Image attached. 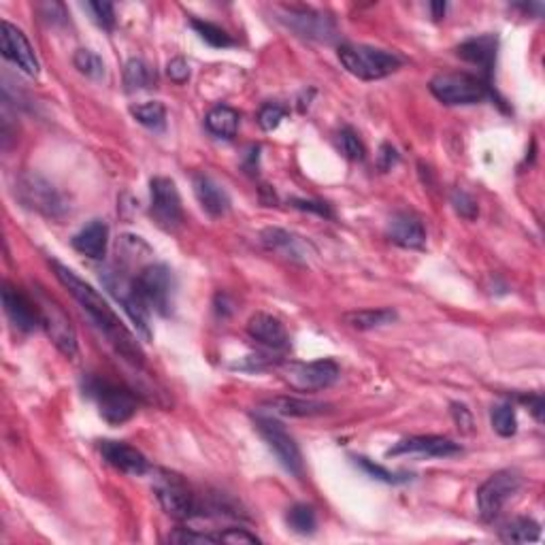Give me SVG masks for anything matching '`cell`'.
Listing matches in <instances>:
<instances>
[{
    "label": "cell",
    "instance_id": "1",
    "mask_svg": "<svg viewBox=\"0 0 545 545\" xmlns=\"http://www.w3.org/2000/svg\"><path fill=\"white\" fill-rule=\"evenodd\" d=\"M51 267H54L56 278L60 279V284L67 288L70 294H73V299L83 307V309L88 311V316L94 320V324L99 326L102 332H105V337L111 341L113 348L118 350V354L124 356L128 362L139 364L141 367V364L145 362L143 350H141L137 339L132 337V332L128 330L124 324H121L118 313L109 307L107 300L102 299L92 286L86 284L79 275H77L75 271H70L68 267L60 265L58 260L51 262Z\"/></svg>",
    "mask_w": 545,
    "mask_h": 545
},
{
    "label": "cell",
    "instance_id": "2",
    "mask_svg": "<svg viewBox=\"0 0 545 545\" xmlns=\"http://www.w3.org/2000/svg\"><path fill=\"white\" fill-rule=\"evenodd\" d=\"M339 60L351 75L362 81H377L396 73L403 60L393 51L375 49L369 45H343L339 47Z\"/></svg>",
    "mask_w": 545,
    "mask_h": 545
},
{
    "label": "cell",
    "instance_id": "3",
    "mask_svg": "<svg viewBox=\"0 0 545 545\" xmlns=\"http://www.w3.org/2000/svg\"><path fill=\"white\" fill-rule=\"evenodd\" d=\"M431 92L447 107L476 105L488 96V86L469 73H439L431 79Z\"/></svg>",
    "mask_w": 545,
    "mask_h": 545
},
{
    "label": "cell",
    "instance_id": "4",
    "mask_svg": "<svg viewBox=\"0 0 545 545\" xmlns=\"http://www.w3.org/2000/svg\"><path fill=\"white\" fill-rule=\"evenodd\" d=\"M102 284L109 292L113 294L115 300H120L124 311L131 318V322L134 324V329L145 341H152V324H150V307L143 299L139 297L137 288H134V279H126L120 271H109L102 273Z\"/></svg>",
    "mask_w": 545,
    "mask_h": 545
},
{
    "label": "cell",
    "instance_id": "5",
    "mask_svg": "<svg viewBox=\"0 0 545 545\" xmlns=\"http://www.w3.org/2000/svg\"><path fill=\"white\" fill-rule=\"evenodd\" d=\"M256 428H258L260 437L267 441V445L271 447V452L278 456L281 466L292 476L303 477L305 473V463L303 454H300V447L297 441L290 437V433L286 431L284 424H279L275 418H268V415H256Z\"/></svg>",
    "mask_w": 545,
    "mask_h": 545
},
{
    "label": "cell",
    "instance_id": "6",
    "mask_svg": "<svg viewBox=\"0 0 545 545\" xmlns=\"http://www.w3.org/2000/svg\"><path fill=\"white\" fill-rule=\"evenodd\" d=\"M278 19L294 35L309 38V41L330 43L337 38L335 19L320 11L305 9V6H284L278 11Z\"/></svg>",
    "mask_w": 545,
    "mask_h": 545
},
{
    "label": "cell",
    "instance_id": "7",
    "mask_svg": "<svg viewBox=\"0 0 545 545\" xmlns=\"http://www.w3.org/2000/svg\"><path fill=\"white\" fill-rule=\"evenodd\" d=\"M522 477L516 471H497L477 490V511L484 522L497 520L509 498L520 490Z\"/></svg>",
    "mask_w": 545,
    "mask_h": 545
},
{
    "label": "cell",
    "instance_id": "8",
    "mask_svg": "<svg viewBox=\"0 0 545 545\" xmlns=\"http://www.w3.org/2000/svg\"><path fill=\"white\" fill-rule=\"evenodd\" d=\"M88 393L92 399L99 403V412L102 420L109 424H124L137 414V399L128 390L115 386L105 380H89Z\"/></svg>",
    "mask_w": 545,
    "mask_h": 545
},
{
    "label": "cell",
    "instance_id": "9",
    "mask_svg": "<svg viewBox=\"0 0 545 545\" xmlns=\"http://www.w3.org/2000/svg\"><path fill=\"white\" fill-rule=\"evenodd\" d=\"M284 380L299 393H316L330 388L339 380L341 369L330 358H320L316 362H290L284 367Z\"/></svg>",
    "mask_w": 545,
    "mask_h": 545
},
{
    "label": "cell",
    "instance_id": "10",
    "mask_svg": "<svg viewBox=\"0 0 545 545\" xmlns=\"http://www.w3.org/2000/svg\"><path fill=\"white\" fill-rule=\"evenodd\" d=\"M134 288L150 309L160 313V316H169L173 297V273L169 267L160 265V262L143 267L134 278Z\"/></svg>",
    "mask_w": 545,
    "mask_h": 545
},
{
    "label": "cell",
    "instance_id": "11",
    "mask_svg": "<svg viewBox=\"0 0 545 545\" xmlns=\"http://www.w3.org/2000/svg\"><path fill=\"white\" fill-rule=\"evenodd\" d=\"M17 192L24 204H28L30 209H37L38 214L54 217V220H60L68 211V204L64 201L60 192L38 175L24 177L22 182H19Z\"/></svg>",
    "mask_w": 545,
    "mask_h": 545
},
{
    "label": "cell",
    "instance_id": "12",
    "mask_svg": "<svg viewBox=\"0 0 545 545\" xmlns=\"http://www.w3.org/2000/svg\"><path fill=\"white\" fill-rule=\"evenodd\" d=\"M156 497L162 509L175 520H192L201 516V501L192 495L182 479L175 476H166L156 484Z\"/></svg>",
    "mask_w": 545,
    "mask_h": 545
},
{
    "label": "cell",
    "instance_id": "13",
    "mask_svg": "<svg viewBox=\"0 0 545 545\" xmlns=\"http://www.w3.org/2000/svg\"><path fill=\"white\" fill-rule=\"evenodd\" d=\"M152 194V215L166 230H175L183 222L182 196L177 185L169 177H153L150 182Z\"/></svg>",
    "mask_w": 545,
    "mask_h": 545
},
{
    "label": "cell",
    "instance_id": "14",
    "mask_svg": "<svg viewBox=\"0 0 545 545\" xmlns=\"http://www.w3.org/2000/svg\"><path fill=\"white\" fill-rule=\"evenodd\" d=\"M37 307L38 316H41V326L49 335L51 341H54L56 348L68 358L77 356V335L73 326L68 322V318L64 316L62 307H58V303H54L49 297H45V294L38 297Z\"/></svg>",
    "mask_w": 545,
    "mask_h": 545
},
{
    "label": "cell",
    "instance_id": "15",
    "mask_svg": "<svg viewBox=\"0 0 545 545\" xmlns=\"http://www.w3.org/2000/svg\"><path fill=\"white\" fill-rule=\"evenodd\" d=\"M0 51L3 56L9 60L11 64L26 73L28 77H37L38 70H41V64H38L35 49L22 30L17 26H13L11 22L0 24Z\"/></svg>",
    "mask_w": 545,
    "mask_h": 545
},
{
    "label": "cell",
    "instance_id": "16",
    "mask_svg": "<svg viewBox=\"0 0 545 545\" xmlns=\"http://www.w3.org/2000/svg\"><path fill=\"white\" fill-rule=\"evenodd\" d=\"M463 452V447L447 437L437 435H418V437L403 439L390 447L386 456H426V458H450Z\"/></svg>",
    "mask_w": 545,
    "mask_h": 545
},
{
    "label": "cell",
    "instance_id": "17",
    "mask_svg": "<svg viewBox=\"0 0 545 545\" xmlns=\"http://www.w3.org/2000/svg\"><path fill=\"white\" fill-rule=\"evenodd\" d=\"M3 307L13 329H17L19 332H32L41 324L35 300H30L22 290L9 284L3 286Z\"/></svg>",
    "mask_w": 545,
    "mask_h": 545
},
{
    "label": "cell",
    "instance_id": "18",
    "mask_svg": "<svg viewBox=\"0 0 545 545\" xmlns=\"http://www.w3.org/2000/svg\"><path fill=\"white\" fill-rule=\"evenodd\" d=\"M100 454L113 469L128 473V476H143L150 469V463L143 454L124 441H100Z\"/></svg>",
    "mask_w": 545,
    "mask_h": 545
},
{
    "label": "cell",
    "instance_id": "19",
    "mask_svg": "<svg viewBox=\"0 0 545 545\" xmlns=\"http://www.w3.org/2000/svg\"><path fill=\"white\" fill-rule=\"evenodd\" d=\"M388 239L405 249H422L426 243V230L418 217L412 214H394L388 222Z\"/></svg>",
    "mask_w": 545,
    "mask_h": 545
},
{
    "label": "cell",
    "instance_id": "20",
    "mask_svg": "<svg viewBox=\"0 0 545 545\" xmlns=\"http://www.w3.org/2000/svg\"><path fill=\"white\" fill-rule=\"evenodd\" d=\"M247 332L249 337L271 350H286L290 345L286 326L281 324V320L268 316V313H256V316L249 318Z\"/></svg>",
    "mask_w": 545,
    "mask_h": 545
},
{
    "label": "cell",
    "instance_id": "21",
    "mask_svg": "<svg viewBox=\"0 0 545 545\" xmlns=\"http://www.w3.org/2000/svg\"><path fill=\"white\" fill-rule=\"evenodd\" d=\"M497 49H498V37L497 35H482V37L469 38V41L460 43L456 47V54L466 62L477 64V67L482 68L486 75H490L492 67H495V60H497Z\"/></svg>",
    "mask_w": 545,
    "mask_h": 545
},
{
    "label": "cell",
    "instance_id": "22",
    "mask_svg": "<svg viewBox=\"0 0 545 545\" xmlns=\"http://www.w3.org/2000/svg\"><path fill=\"white\" fill-rule=\"evenodd\" d=\"M73 247L77 252L92 260H102L109 246V226L102 220H92L73 236Z\"/></svg>",
    "mask_w": 545,
    "mask_h": 545
},
{
    "label": "cell",
    "instance_id": "23",
    "mask_svg": "<svg viewBox=\"0 0 545 545\" xmlns=\"http://www.w3.org/2000/svg\"><path fill=\"white\" fill-rule=\"evenodd\" d=\"M192 188H194V194L201 203V207L207 211L211 217H222L228 214L230 209V198L226 190L222 185H217L214 179L207 175H194L192 179Z\"/></svg>",
    "mask_w": 545,
    "mask_h": 545
},
{
    "label": "cell",
    "instance_id": "24",
    "mask_svg": "<svg viewBox=\"0 0 545 545\" xmlns=\"http://www.w3.org/2000/svg\"><path fill=\"white\" fill-rule=\"evenodd\" d=\"M262 407L271 414L290 415V418H311V415L329 412L326 403L299 399V396H275V399L262 403Z\"/></svg>",
    "mask_w": 545,
    "mask_h": 545
},
{
    "label": "cell",
    "instance_id": "25",
    "mask_svg": "<svg viewBox=\"0 0 545 545\" xmlns=\"http://www.w3.org/2000/svg\"><path fill=\"white\" fill-rule=\"evenodd\" d=\"M204 126L211 134L220 139H233L236 131H239V113L233 107L217 105L211 109L204 118Z\"/></svg>",
    "mask_w": 545,
    "mask_h": 545
},
{
    "label": "cell",
    "instance_id": "26",
    "mask_svg": "<svg viewBox=\"0 0 545 545\" xmlns=\"http://www.w3.org/2000/svg\"><path fill=\"white\" fill-rule=\"evenodd\" d=\"M343 320L356 330H373L380 329V326L393 324L396 320V311L388 309V307H382V309H356L345 313Z\"/></svg>",
    "mask_w": 545,
    "mask_h": 545
},
{
    "label": "cell",
    "instance_id": "27",
    "mask_svg": "<svg viewBox=\"0 0 545 545\" xmlns=\"http://www.w3.org/2000/svg\"><path fill=\"white\" fill-rule=\"evenodd\" d=\"M505 543H533L541 540V527L530 518H514L498 530Z\"/></svg>",
    "mask_w": 545,
    "mask_h": 545
},
{
    "label": "cell",
    "instance_id": "28",
    "mask_svg": "<svg viewBox=\"0 0 545 545\" xmlns=\"http://www.w3.org/2000/svg\"><path fill=\"white\" fill-rule=\"evenodd\" d=\"M262 243H265L271 252H278L281 256H286V258H292V260L303 258V246H300V241L290 233H286V230H279V228L265 230V233H262Z\"/></svg>",
    "mask_w": 545,
    "mask_h": 545
},
{
    "label": "cell",
    "instance_id": "29",
    "mask_svg": "<svg viewBox=\"0 0 545 545\" xmlns=\"http://www.w3.org/2000/svg\"><path fill=\"white\" fill-rule=\"evenodd\" d=\"M156 83V73L150 64H145L139 58L126 62L124 67V86L128 92H139V89H150Z\"/></svg>",
    "mask_w": 545,
    "mask_h": 545
},
{
    "label": "cell",
    "instance_id": "30",
    "mask_svg": "<svg viewBox=\"0 0 545 545\" xmlns=\"http://www.w3.org/2000/svg\"><path fill=\"white\" fill-rule=\"evenodd\" d=\"M131 113L141 126L150 128L153 132H162L166 128V107L162 102L150 100V102H141V105H132Z\"/></svg>",
    "mask_w": 545,
    "mask_h": 545
},
{
    "label": "cell",
    "instance_id": "31",
    "mask_svg": "<svg viewBox=\"0 0 545 545\" xmlns=\"http://www.w3.org/2000/svg\"><path fill=\"white\" fill-rule=\"evenodd\" d=\"M286 520H288V524H290V529L294 530V533H299V535L316 533L318 516H316V509H313L311 505H305V503L294 505V508L288 511Z\"/></svg>",
    "mask_w": 545,
    "mask_h": 545
},
{
    "label": "cell",
    "instance_id": "32",
    "mask_svg": "<svg viewBox=\"0 0 545 545\" xmlns=\"http://www.w3.org/2000/svg\"><path fill=\"white\" fill-rule=\"evenodd\" d=\"M490 422H492V428H495L497 435H501V437H514L518 431L516 409H514V405H509V403H503V405L492 407Z\"/></svg>",
    "mask_w": 545,
    "mask_h": 545
},
{
    "label": "cell",
    "instance_id": "33",
    "mask_svg": "<svg viewBox=\"0 0 545 545\" xmlns=\"http://www.w3.org/2000/svg\"><path fill=\"white\" fill-rule=\"evenodd\" d=\"M73 64L81 75L89 77V79L99 81L105 77V62H102L100 56L94 54L92 49H77L73 56Z\"/></svg>",
    "mask_w": 545,
    "mask_h": 545
},
{
    "label": "cell",
    "instance_id": "34",
    "mask_svg": "<svg viewBox=\"0 0 545 545\" xmlns=\"http://www.w3.org/2000/svg\"><path fill=\"white\" fill-rule=\"evenodd\" d=\"M190 24H192V28L198 32V37H201L204 43H209L211 47L222 49V47H230V45L235 43L233 38H230L228 32L222 30L220 26H215L211 22H203V19H192Z\"/></svg>",
    "mask_w": 545,
    "mask_h": 545
},
{
    "label": "cell",
    "instance_id": "35",
    "mask_svg": "<svg viewBox=\"0 0 545 545\" xmlns=\"http://www.w3.org/2000/svg\"><path fill=\"white\" fill-rule=\"evenodd\" d=\"M354 460H356V465L361 466V469L364 473H367L369 477L377 479V482H383V484H403V482H407L409 477H412V476H407V473H393V471L383 469V466L375 465L373 460H369V458H364V456L354 458Z\"/></svg>",
    "mask_w": 545,
    "mask_h": 545
},
{
    "label": "cell",
    "instance_id": "36",
    "mask_svg": "<svg viewBox=\"0 0 545 545\" xmlns=\"http://www.w3.org/2000/svg\"><path fill=\"white\" fill-rule=\"evenodd\" d=\"M339 147H341V152L350 160H364V156H367L362 141L358 139V134L351 131V128H343V131L339 132Z\"/></svg>",
    "mask_w": 545,
    "mask_h": 545
},
{
    "label": "cell",
    "instance_id": "37",
    "mask_svg": "<svg viewBox=\"0 0 545 545\" xmlns=\"http://www.w3.org/2000/svg\"><path fill=\"white\" fill-rule=\"evenodd\" d=\"M452 207L460 217H465V220H476L479 214L476 198H473L469 192H465L460 188L452 192Z\"/></svg>",
    "mask_w": 545,
    "mask_h": 545
},
{
    "label": "cell",
    "instance_id": "38",
    "mask_svg": "<svg viewBox=\"0 0 545 545\" xmlns=\"http://www.w3.org/2000/svg\"><path fill=\"white\" fill-rule=\"evenodd\" d=\"M284 118H286V109L284 107L278 105V102H267V105L262 107L260 113H258V124L265 128L267 132H271L281 124V120H284Z\"/></svg>",
    "mask_w": 545,
    "mask_h": 545
},
{
    "label": "cell",
    "instance_id": "39",
    "mask_svg": "<svg viewBox=\"0 0 545 545\" xmlns=\"http://www.w3.org/2000/svg\"><path fill=\"white\" fill-rule=\"evenodd\" d=\"M171 543H179V545H204V543H220L217 535H203V533H194V530L188 529H179L169 537Z\"/></svg>",
    "mask_w": 545,
    "mask_h": 545
},
{
    "label": "cell",
    "instance_id": "40",
    "mask_svg": "<svg viewBox=\"0 0 545 545\" xmlns=\"http://www.w3.org/2000/svg\"><path fill=\"white\" fill-rule=\"evenodd\" d=\"M88 9L92 11L94 22L105 30L115 28V6L111 3H88Z\"/></svg>",
    "mask_w": 545,
    "mask_h": 545
},
{
    "label": "cell",
    "instance_id": "41",
    "mask_svg": "<svg viewBox=\"0 0 545 545\" xmlns=\"http://www.w3.org/2000/svg\"><path fill=\"white\" fill-rule=\"evenodd\" d=\"M166 73H169L171 81L175 83H185L190 79V67L183 58H173V60L166 64Z\"/></svg>",
    "mask_w": 545,
    "mask_h": 545
},
{
    "label": "cell",
    "instance_id": "42",
    "mask_svg": "<svg viewBox=\"0 0 545 545\" xmlns=\"http://www.w3.org/2000/svg\"><path fill=\"white\" fill-rule=\"evenodd\" d=\"M396 162H399V153H396L394 147L390 143H382L380 153H377V169L388 173L393 171V166H396Z\"/></svg>",
    "mask_w": 545,
    "mask_h": 545
},
{
    "label": "cell",
    "instance_id": "43",
    "mask_svg": "<svg viewBox=\"0 0 545 545\" xmlns=\"http://www.w3.org/2000/svg\"><path fill=\"white\" fill-rule=\"evenodd\" d=\"M220 543H260V540L252 533H247L246 529H228L222 535H217Z\"/></svg>",
    "mask_w": 545,
    "mask_h": 545
},
{
    "label": "cell",
    "instance_id": "44",
    "mask_svg": "<svg viewBox=\"0 0 545 545\" xmlns=\"http://www.w3.org/2000/svg\"><path fill=\"white\" fill-rule=\"evenodd\" d=\"M452 415H454V422H456L460 431L473 433V415L469 409H466L465 405H460V403H452Z\"/></svg>",
    "mask_w": 545,
    "mask_h": 545
},
{
    "label": "cell",
    "instance_id": "45",
    "mask_svg": "<svg viewBox=\"0 0 545 545\" xmlns=\"http://www.w3.org/2000/svg\"><path fill=\"white\" fill-rule=\"evenodd\" d=\"M292 207H297L300 211H311V214H318L322 217H332V209L326 203H320V201H299V198H294Z\"/></svg>",
    "mask_w": 545,
    "mask_h": 545
},
{
    "label": "cell",
    "instance_id": "46",
    "mask_svg": "<svg viewBox=\"0 0 545 545\" xmlns=\"http://www.w3.org/2000/svg\"><path fill=\"white\" fill-rule=\"evenodd\" d=\"M524 405H529L530 412H533V415L540 422H543V409H545V401L541 394H530V396H522L520 399Z\"/></svg>",
    "mask_w": 545,
    "mask_h": 545
},
{
    "label": "cell",
    "instance_id": "47",
    "mask_svg": "<svg viewBox=\"0 0 545 545\" xmlns=\"http://www.w3.org/2000/svg\"><path fill=\"white\" fill-rule=\"evenodd\" d=\"M431 9L435 19H441L445 16V3H431Z\"/></svg>",
    "mask_w": 545,
    "mask_h": 545
}]
</instances>
